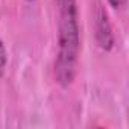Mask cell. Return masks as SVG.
Segmentation results:
<instances>
[{
	"instance_id": "6da1fadb",
	"label": "cell",
	"mask_w": 129,
	"mask_h": 129,
	"mask_svg": "<svg viewBox=\"0 0 129 129\" xmlns=\"http://www.w3.org/2000/svg\"><path fill=\"white\" fill-rule=\"evenodd\" d=\"M58 11V52L55 78L61 87L73 84L81 55V27L76 0H56Z\"/></svg>"
},
{
	"instance_id": "7a4b0ae2",
	"label": "cell",
	"mask_w": 129,
	"mask_h": 129,
	"mask_svg": "<svg viewBox=\"0 0 129 129\" xmlns=\"http://www.w3.org/2000/svg\"><path fill=\"white\" fill-rule=\"evenodd\" d=\"M93 29H94V37H96V43L97 46L109 52L114 47V32H112V26L108 17V12L105 11L102 3H96L94 11H93Z\"/></svg>"
},
{
	"instance_id": "3957f363",
	"label": "cell",
	"mask_w": 129,
	"mask_h": 129,
	"mask_svg": "<svg viewBox=\"0 0 129 129\" xmlns=\"http://www.w3.org/2000/svg\"><path fill=\"white\" fill-rule=\"evenodd\" d=\"M6 66H8V52H6L5 43L0 38V78H3L6 72Z\"/></svg>"
},
{
	"instance_id": "277c9868",
	"label": "cell",
	"mask_w": 129,
	"mask_h": 129,
	"mask_svg": "<svg viewBox=\"0 0 129 129\" xmlns=\"http://www.w3.org/2000/svg\"><path fill=\"white\" fill-rule=\"evenodd\" d=\"M108 3L112 9H121L126 5V0H108Z\"/></svg>"
},
{
	"instance_id": "5b68a950",
	"label": "cell",
	"mask_w": 129,
	"mask_h": 129,
	"mask_svg": "<svg viewBox=\"0 0 129 129\" xmlns=\"http://www.w3.org/2000/svg\"><path fill=\"white\" fill-rule=\"evenodd\" d=\"M27 2H35V0H27Z\"/></svg>"
}]
</instances>
